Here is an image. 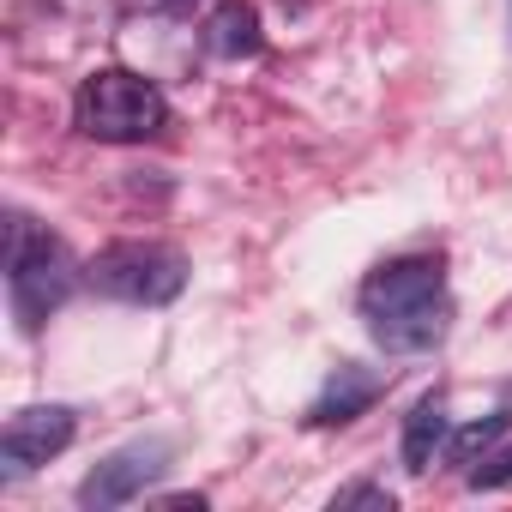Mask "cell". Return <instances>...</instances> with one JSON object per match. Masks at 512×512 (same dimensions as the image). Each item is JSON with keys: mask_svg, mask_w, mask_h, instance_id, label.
<instances>
[{"mask_svg": "<svg viewBox=\"0 0 512 512\" xmlns=\"http://www.w3.org/2000/svg\"><path fill=\"white\" fill-rule=\"evenodd\" d=\"M73 428H79V416L67 404H31V410L7 416V428H0V464H7V476H25V470L49 464L55 452H67Z\"/></svg>", "mask_w": 512, "mask_h": 512, "instance_id": "cell-4", "label": "cell"}, {"mask_svg": "<svg viewBox=\"0 0 512 512\" xmlns=\"http://www.w3.org/2000/svg\"><path fill=\"white\" fill-rule=\"evenodd\" d=\"M386 392V380L374 374V368H362V362H344L326 386H320V398L308 404V428H344V422H356L362 410H374V398Z\"/></svg>", "mask_w": 512, "mask_h": 512, "instance_id": "cell-8", "label": "cell"}, {"mask_svg": "<svg viewBox=\"0 0 512 512\" xmlns=\"http://www.w3.org/2000/svg\"><path fill=\"white\" fill-rule=\"evenodd\" d=\"M169 464V440H133L121 452H109L85 482H79V506L91 512H109V506H127L133 494H145V482H157Z\"/></svg>", "mask_w": 512, "mask_h": 512, "instance_id": "cell-5", "label": "cell"}, {"mask_svg": "<svg viewBox=\"0 0 512 512\" xmlns=\"http://www.w3.org/2000/svg\"><path fill=\"white\" fill-rule=\"evenodd\" d=\"M205 49L217 61H253V55L266 49L260 7H253V0H217L211 19H205Z\"/></svg>", "mask_w": 512, "mask_h": 512, "instance_id": "cell-9", "label": "cell"}, {"mask_svg": "<svg viewBox=\"0 0 512 512\" xmlns=\"http://www.w3.org/2000/svg\"><path fill=\"white\" fill-rule=\"evenodd\" d=\"M506 482H512V446H500V452L488 446L482 464L470 470V488H506Z\"/></svg>", "mask_w": 512, "mask_h": 512, "instance_id": "cell-13", "label": "cell"}, {"mask_svg": "<svg viewBox=\"0 0 512 512\" xmlns=\"http://www.w3.org/2000/svg\"><path fill=\"white\" fill-rule=\"evenodd\" d=\"M73 127L97 145H145L169 127V103L145 73L97 67L73 97Z\"/></svg>", "mask_w": 512, "mask_h": 512, "instance_id": "cell-2", "label": "cell"}, {"mask_svg": "<svg viewBox=\"0 0 512 512\" xmlns=\"http://www.w3.org/2000/svg\"><path fill=\"white\" fill-rule=\"evenodd\" d=\"M446 428H452V416H446V398L440 392H428L410 416H404V470H428L434 464V452L446 446Z\"/></svg>", "mask_w": 512, "mask_h": 512, "instance_id": "cell-10", "label": "cell"}, {"mask_svg": "<svg viewBox=\"0 0 512 512\" xmlns=\"http://www.w3.org/2000/svg\"><path fill=\"white\" fill-rule=\"evenodd\" d=\"M440 296H446V266L428 260V253H410V260H386L362 284V314L380 320V314H404V308H422Z\"/></svg>", "mask_w": 512, "mask_h": 512, "instance_id": "cell-6", "label": "cell"}, {"mask_svg": "<svg viewBox=\"0 0 512 512\" xmlns=\"http://www.w3.org/2000/svg\"><path fill=\"white\" fill-rule=\"evenodd\" d=\"M85 284L109 302H127V308H163L181 296L187 260L163 241H115L85 266Z\"/></svg>", "mask_w": 512, "mask_h": 512, "instance_id": "cell-3", "label": "cell"}, {"mask_svg": "<svg viewBox=\"0 0 512 512\" xmlns=\"http://www.w3.org/2000/svg\"><path fill=\"white\" fill-rule=\"evenodd\" d=\"M73 284H79L73 253L25 211H7V302L19 332H43V320L73 296Z\"/></svg>", "mask_w": 512, "mask_h": 512, "instance_id": "cell-1", "label": "cell"}, {"mask_svg": "<svg viewBox=\"0 0 512 512\" xmlns=\"http://www.w3.org/2000/svg\"><path fill=\"white\" fill-rule=\"evenodd\" d=\"M506 422H512V416H506V410H494V416H482V422L458 428V434L446 440V458H452V464H476V458H482V452L506 434Z\"/></svg>", "mask_w": 512, "mask_h": 512, "instance_id": "cell-11", "label": "cell"}, {"mask_svg": "<svg viewBox=\"0 0 512 512\" xmlns=\"http://www.w3.org/2000/svg\"><path fill=\"white\" fill-rule=\"evenodd\" d=\"M368 332H374V344L392 350V356H422V350L446 344V332H452V302L440 296V302H422V308H404V314H380V320H368Z\"/></svg>", "mask_w": 512, "mask_h": 512, "instance_id": "cell-7", "label": "cell"}, {"mask_svg": "<svg viewBox=\"0 0 512 512\" xmlns=\"http://www.w3.org/2000/svg\"><path fill=\"white\" fill-rule=\"evenodd\" d=\"M350 506H362V512H392V494L374 488V482H350V488L332 494V512H350Z\"/></svg>", "mask_w": 512, "mask_h": 512, "instance_id": "cell-12", "label": "cell"}, {"mask_svg": "<svg viewBox=\"0 0 512 512\" xmlns=\"http://www.w3.org/2000/svg\"><path fill=\"white\" fill-rule=\"evenodd\" d=\"M145 7H151V13H169V19H181V13H193V7H199V0H145Z\"/></svg>", "mask_w": 512, "mask_h": 512, "instance_id": "cell-14", "label": "cell"}]
</instances>
